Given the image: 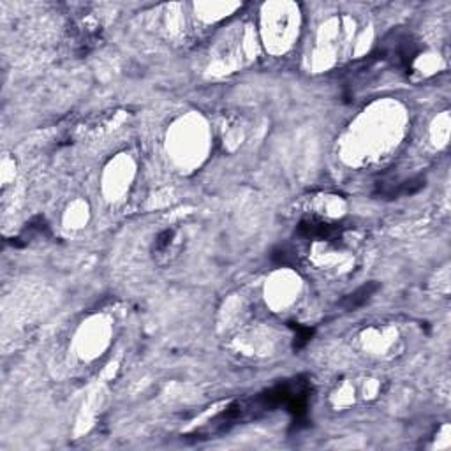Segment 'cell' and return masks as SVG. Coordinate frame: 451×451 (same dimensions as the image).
Returning a JSON list of instances; mask_svg holds the SVG:
<instances>
[{"label": "cell", "instance_id": "5b68a950", "mask_svg": "<svg viewBox=\"0 0 451 451\" xmlns=\"http://www.w3.org/2000/svg\"><path fill=\"white\" fill-rule=\"evenodd\" d=\"M312 337V330L311 328H303V326H296V337H294V347H303L305 344L311 340Z\"/></svg>", "mask_w": 451, "mask_h": 451}, {"label": "cell", "instance_id": "277c9868", "mask_svg": "<svg viewBox=\"0 0 451 451\" xmlns=\"http://www.w3.org/2000/svg\"><path fill=\"white\" fill-rule=\"evenodd\" d=\"M175 231L173 229H164L157 234L154 243V255L157 259H168L169 252H173L175 248Z\"/></svg>", "mask_w": 451, "mask_h": 451}, {"label": "cell", "instance_id": "3957f363", "mask_svg": "<svg viewBox=\"0 0 451 451\" xmlns=\"http://www.w3.org/2000/svg\"><path fill=\"white\" fill-rule=\"evenodd\" d=\"M423 187H425L423 176H414V179L404 180V182L395 184V186L383 187V189H379V196L388 198V200H393V198H400V196H413V194L420 193Z\"/></svg>", "mask_w": 451, "mask_h": 451}, {"label": "cell", "instance_id": "7a4b0ae2", "mask_svg": "<svg viewBox=\"0 0 451 451\" xmlns=\"http://www.w3.org/2000/svg\"><path fill=\"white\" fill-rule=\"evenodd\" d=\"M378 289H379V284L375 282L363 284V286H360L358 289H354L353 293L344 296L342 300H340V307H342L346 312L356 311V308L363 307V305L367 303V301L371 300L375 293H378Z\"/></svg>", "mask_w": 451, "mask_h": 451}, {"label": "cell", "instance_id": "6da1fadb", "mask_svg": "<svg viewBox=\"0 0 451 451\" xmlns=\"http://www.w3.org/2000/svg\"><path fill=\"white\" fill-rule=\"evenodd\" d=\"M418 53H420L418 41L411 32L406 30H393L381 44L383 59L390 60L393 66L402 67V69L413 67Z\"/></svg>", "mask_w": 451, "mask_h": 451}]
</instances>
